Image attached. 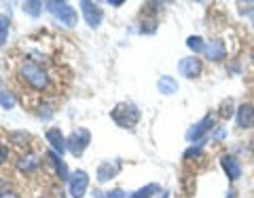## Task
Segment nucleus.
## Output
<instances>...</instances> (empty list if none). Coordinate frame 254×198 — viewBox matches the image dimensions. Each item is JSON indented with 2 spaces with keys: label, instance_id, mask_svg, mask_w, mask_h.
<instances>
[{
  "label": "nucleus",
  "instance_id": "obj_1",
  "mask_svg": "<svg viewBox=\"0 0 254 198\" xmlns=\"http://www.w3.org/2000/svg\"><path fill=\"white\" fill-rule=\"evenodd\" d=\"M19 74H21L23 80L36 91H43V89H47V84H49V76H47V72L34 61H23L21 68H19Z\"/></svg>",
  "mask_w": 254,
  "mask_h": 198
},
{
  "label": "nucleus",
  "instance_id": "obj_2",
  "mask_svg": "<svg viewBox=\"0 0 254 198\" xmlns=\"http://www.w3.org/2000/svg\"><path fill=\"white\" fill-rule=\"evenodd\" d=\"M110 116H113V120L121 126V129H133L140 120V110H138V106L125 101V104H119L113 112H110Z\"/></svg>",
  "mask_w": 254,
  "mask_h": 198
},
{
  "label": "nucleus",
  "instance_id": "obj_3",
  "mask_svg": "<svg viewBox=\"0 0 254 198\" xmlns=\"http://www.w3.org/2000/svg\"><path fill=\"white\" fill-rule=\"evenodd\" d=\"M47 6H51L55 17H58L66 28H74L76 26V21H78L76 9H72L68 2H47Z\"/></svg>",
  "mask_w": 254,
  "mask_h": 198
},
{
  "label": "nucleus",
  "instance_id": "obj_4",
  "mask_svg": "<svg viewBox=\"0 0 254 198\" xmlns=\"http://www.w3.org/2000/svg\"><path fill=\"white\" fill-rule=\"evenodd\" d=\"M89 141H91L89 131L87 129H76L72 135L66 139V148L70 150V154L72 156H81L87 150V146H89Z\"/></svg>",
  "mask_w": 254,
  "mask_h": 198
},
{
  "label": "nucleus",
  "instance_id": "obj_5",
  "mask_svg": "<svg viewBox=\"0 0 254 198\" xmlns=\"http://www.w3.org/2000/svg\"><path fill=\"white\" fill-rule=\"evenodd\" d=\"M68 188H70V196L72 198H83L87 188H89V175L85 171H74L70 175V181H68Z\"/></svg>",
  "mask_w": 254,
  "mask_h": 198
},
{
  "label": "nucleus",
  "instance_id": "obj_6",
  "mask_svg": "<svg viewBox=\"0 0 254 198\" xmlns=\"http://www.w3.org/2000/svg\"><path fill=\"white\" fill-rule=\"evenodd\" d=\"M201 59H197V57H182L178 61V72L185 76V78H197L201 74Z\"/></svg>",
  "mask_w": 254,
  "mask_h": 198
},
{
  "label": "nucleus",
  "instance_id": "obj_7",
  "mask_svg": "<svg viewBox=\"0 0 254 198\" xmlns=\"http://www.w3.org/2000/svg\"><path fill=\"white\" fill-rule=\"evenodd\" d=\"M212 126H214V116H212V114L203 116L199 122L193 124V126H190V129H189V133H187V139H189V141H197L199 137H203L208 131H212Z\"/></svg>",
  "mask_w": 254,
  "mask_h": 198
},
{
  "label": "nucleus",
  "instance_id": "obj_8",
  "mask_svg": "<svg viewBox=\"0 0 254 198\" xmlns=\"http://www.w3.org/2000/svg\"><path fill=\"white\" fill-rule=\"evenodd\" d=\"M237 126L240 129H252L254 126V106L252 104H242L237 108Z\"/></svg>",
  "mask_w": 254,
  "mask_h": 198
},
{
  "label": "nucleus",
  "instance_id": "obj_9",
  "mask_svg": "<svg viewBox=\"0 0 254 198\" xmlns=\"http://www.w3.org/2000/svg\"><path fill=\"white\" fill-rule=\"evenodd\" d=\"M220 164H222V169H225V173L229 175V179H231V181L242 177V164H240V160H237L235 156L225 154L220 158Z\"/></svg>",
  "mask_w": 254,
  "mask_h": 198
},
{
  "label": "nucleus",
  "instance_id": "obj_10",
  "mask_svg": "<svg viewBox=\"0 0 254 198\" xmlns=\"http://www.w3.org/2000/svg\"><path fill=\"white\" fill-rule=\"evenodd\" d=\"M203 53L210 61H220V59H225V55H227V46L220 38H214V40H210L208 44H205Z\"/></svg>",
  "mask_w": 254,
  "mask_h": 198
},
{
  "label": "nucleus",
  "instance_id": "obj_11",
  "mask_svg": "<svg viewBox=\"0 0 254 198\" xmlns=\"http://www.w3.org/2000/svg\"><path fill=\"white\" fill-rule=\"evenodd\" d=\"M81 6H83V13H85L87 23H89L91 28H98V26H100V21H102V9H100L98 4L89 2V0H83Z\"/></svg>",
  "mask_w": 254,
  "mask_h": 198
},
{
  "label": "nucleus",
  "instance_id": "obj_12",
  "mask_svg": "<svg viewBox=\"0 0 254 198\" xmlns=\"http://www.w3.org/2000/svg\"><path fill=\"white\" fill-rule=\"evenodd\" d=\"M47 141H49V146L53 148V152H55V154H60V156L68 150V148H66V139H64L62 131H60V129H55V126L47 131Z\"/></svg>",
  "mask_w": 254,
  "mask_h": 198
},
{
  "label": "nucleus",
  "instance_id": "obj_13",
  "mask_svg": "<svg viewBox=\"0 0 254 198\" xmlns=\"http://www.w3.org/2000/svg\"><path fill=\"white\" fill-rule=\"evenodd\" d=\"M119 171H121V164H119V162H110V160L102 162L98 167V181H100V184H104V181L113 179Z\"/></svg>",
  "mask_w": 254,
  "mask_h": 198
},
{
  "label": "nucleus",
  "instance_id": "obj_14",
  "mask_svg": "<svg viewBox=\"0 0 254 198\" xmlns=\"http://www.w3.org/2000/svg\"><path fill=\"white\" fill-rule=\"evenodd\" d=\"M159 91H161L163 95H174L178 91V82H176V78H172V76H161L159 78Z\"/></svg>",
  "mask_w": 254,
  "mask_h": 198
},
{
  "label": "nucleus",
  "instance_id": "obj_15",
  "mask_svg": "<svg viewBox=\"0 0 254 198\" xmlns=\"http://www.w3.org/2000/svg\"><path fill=\"white\" fill-rule=\"evenodd\" d=\"M38 167V160H36V156H32V154H26V156H21L19 160H17V169L21 173H32Z\"/></svg>",
  "mask_w": 254,
  "mask_h": 198
},
{
  "label": "nucleus",
  "instance_id": "obj_16",
  "mask_svg": "<svg viewBox=\"0 0 254 198\" xmlns=\"http://www.w3.org/2000/svg\"><path fill=\"white\" fill-rule=\"evenodd\" d=\"M49 158H51V162H53V167H55V171L60 173V179H64V181H70V177H68V169H66V164L62 162V156L60 154H55V152H49Z\"/></svg>",
  "mask_w": 254,
  "mask_h": 198
},
{
  "label": "nucleus",
  "instance_id": "obj_17",
  "mask_svg": "<svg viewBox=\"0 0 254 198\" xmlns=\"http://www.w3.org/2000/svg\"><path fill=\"white\" fill-rule=\"evenodd\" d=\"M187 46L190 51H195V53H203L205 51V44H203L201 36H189L187 38Z\"/></svg>",
  "mask_w": 254,
  "mask_h": 198
},
{
  "label": "nucleus",
  "instance_id": "obj_18",
  "mask_svg": "<svg viewBox=\"0 0 254 198\" xmlns=\"http://www.w3.org/2000/svg\"><path fill=\"white\" fill-rule=\"evenodd\" d=\"M0 106H2L4 110H13L15 108V95L11 91L0 89Z\"/></svg>",
  "mask_w": 254,
  "mask_h": 198
},
{
  "label": "nucleus",
  "instance_id": "obj_19",
  "mask_svg": "<svg viewBox=\"0 0 254 198\" xmlns=\"http://www.w3.org/2000/svg\"><path fill=\"white\" fill-rule=\"evenodd\" d=\"M6 36H9V19L0 15V46L6 44Z\"/></svg>",
  "mask_w": 254,
  "mask_h": 198
},
{
  "label": "nucleus",
  "instance_id": "obj_20",
  "mask_svg": "<svg viewBox=\"0 0 254 198\" xmlns=\"http://www.w3.org/2000/svg\"><path fill=\"white\" fill-rule=\"evenodd\" d=\"M157 190H159V188H157L155 184H150V186H146V188H140L138 192H133V196H129V198H150V196L157 192Z\"/></svg>",
  "mask_w": 254,
  "mask_h": 198
},
{
  "label": "nucleus",
  "instance_id": "obj_21",
  "mask_svg": "<svg viewBox=\"0 0 254 198\" xmlns=\"http://www.w3.org/2000/svg\"><path fill=\"white\" fill-rule=\"evenodd\" d=\"M218 114H220V118H225V120H227V118H231L233 116V99H225V101H222Z\"/></svg>",
  "mask_w": 254,
  "mask_h": 198
},
{
  "label": "nucleus",
  "instance_id": "obj_22",
  "mask_svg": "<svg viewBox=\"0 0 254 198\" xmlns=\"http://www.w3.org/2000/svg\"><path fill=\"white\" fill-rule=\"evenodd\" d=\"M41 6H43V2H26L23 9H26V13L32 15V17H38V15H41Z\"/></svg>",
  "mask_w": 254,
  "mask_h": 198
},
{
  "label": "nucleus",
  "instance_id": "obj_23",
  "mask_svg": "<svg viewBox=\"0 0 254 198\" xmlns=\"http://www.w3.org/2000/svg\"><path fill=\"white\" fill-rule=\"evenodd\" d=\"M95 198H125L123 190H113V192H93Z\"/></svg>",
  "mask_w": 254,
  "mask_h": 198
},
{
  "label": "nucleus",
  "instance_id": "obj_24",
  "mask_svg": "<svg viewBox=\"0 0 254 198\" xmlns=\"http://www.w3.org/2000/svg\"><path fill=\"white\" fill-rule=\"evenodd\" d=\"M199 154H201V144L197 146V148H190V150H187L185 158H193V156H199Z\"/></svg>",
  "mask_w": 254,
  "mask_h": 198
},
{
  "label": "nucleus",
  "instance_id": "obj_25",
  "mask_svg": "<svg viewBox=\"0 0 254 198\" xmlns=\"http://www.w3.org/2000/svg\"><path fill=\"white\" fill-rule=\"evenodd\" d=\"M6 158H9V148L0 144V164H2V162L6 160Z\"/></svg>",
  "mask_w": 254,
  "mask_h": 198
},
{
  "label": "nucleus",
  "instance_id": "obj_26",
  "mask_svg": "<svg viewBox=\"0 0 254 198\" xmlns=\"http://www.w3.org/2000/svg\"><path fill=\"white\" fill-rule=\"evenodd\" d=\"M11 139L13 141H26L28 135H26V133H11Z\"/></svg>",
  "mask_w": 254,
  "mask_h": 198
},
{
  "label": "nucleus",
  "instance_id": "obj_27",
  "mask_svg": "<svg viewBox=\"0 0 254 198\" xmlns=\"http://www.w3.org/2000/svg\"><path fill=\"white\" fill-rule=\"evenodd\" d=\"M0 198H19L15 192H0Z\"/></svg>",
  "mask_w": 254,
  "mask_h": 198
},
{
  "label": "nucleus",
  "instance_id": "obj_28",
  "mask_svg": "<svg viewBox=\"0 0 254 198\" xmlns=\"http://www.w3.org/2000/svg\"><path fill=\"white\" fill-rule=\"evenodd\" d=\"M110 4H113V6H121L123 0H110Z\"/></svg>",
  "mask_w": 254,
  "mask_h": 198
},
{
  "label": "nucleus",
  "instance_id": "obj_29",
  "mask_svg": "<svg viewBox=\"0 0 254 198\" xmlns=\"http://www.w3.org/2000/svg\"><path fill=\"white\" fill-rule=\"evenodd\" d=\"M250 150H252V152H254V137L250 139Z\"/></svg>",
  "mask_w": 254,
  "mask_h": 198
},
{
  "label": "nucleus",
  "instance_id": "obj_30",
  "mask_svg": "<svg viewBox=\"0 0 254 198\" xmlns=\"http://www.w3.org/2000/svg\"><path fill=\"white\" fill-rule=\"evenodd\" d=\"M250 59H252V63H254V49L250 51Z\"/></svg>",
  "mask_w": 254,
  "mask_h": 198
}]
</instances>
